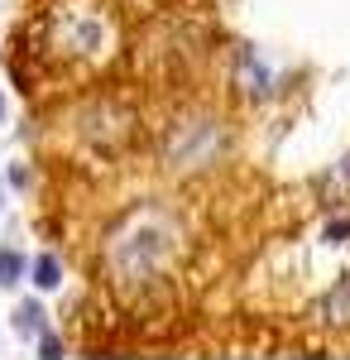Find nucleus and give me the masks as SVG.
<instances>
[{
    "label": "nucleus",
    "mask_w": 350,
    "mask_h": 360,
    "mask_svg": "<svg viewBox=\"0 0 350 360\" xmlns=\"http://www.w3.org/2000/svg\"><path fill=\"white\" fill-rule=\"evenodd\" d=\"M322 317L326 322H350V274H346V288H331V298L322 303Z\"/></svg>",
    "instance_id": "3"
},
{
    "label": "nucleus",
    "mask_w": 350,
    "mask_h": 360,
    "mask_svg": "<svg viewBox=\"0 0 350 360\" xmlns=\"http://www.w3.org/2000/svg\"><path fill=\"white\" fill-rule=\"evenodd\" d=\"M0 115H5V101H0Z\"/></svg>",
    "instance_id": "10"
},
{
    "label": "nucleus",
    "mask_w": 350,
    "mask_h": 360,
    "mask_svg": "<svg viewBox=\"0 0 350 360\" xmlns=\"http://www.w3.org/2000/svg\"><path fill=\"white\" fill-rule=\"evenodd\" d=\"M48 34L53 49L63 58H82V53H101L106 49V20L91 5H63L48 15Z\"/></svg>",
    "instance_id": "2"
},
{
    "label": "nucleus",
    "mask_w": 350,
    "mask_h": 360,
    "mask_svg": "<svg viewBox=\"0 0 350 360\" xmlns=\"http://www.w3.org/2000/svg\"><path fill=\"white\" fill-rule=\"evenodd\" d=\"M173 231L159 221V217H139L120 240L110 250V259H115V274L120 283L130 288V283H149V278H159L168 269V259H173Z\"/></svg>",
    "instance_id": "1"
},
{
    "label": "nucleus",
    "mask_w": 350,
    "mask_h": 360,
    "mask_svg": "<svg viewBox=\"0 0 350 360\" xmlns=\"http://www.w3.org/2000/svg\"><path fill=\"white\" fill-rule=\"evenodd\" d=\"M15 327H20L25 336L44 332V307L34 303V298H29V303H20V307H15Z\"/></svg>",
    "instance_id": "6"
},
{
    "label": "nucleus",
    "mask_w": 350,
    "mask_h": 360,
    "mask_svg": "<svg viewBox=\"0 0 350 360\" xmlns=\"http://www.w3.org/2000/svg\"><path fill=\"white\" fill-rule=\"evenodd\" d=\"M44 356H48V360H58V356H63V346H58L53 336H44Z\"/></svg>",
    "instance_id": "9"
},
{
    "label": "nucleus",
    "mask_w": 350,
    "mask_h": 360,
    "mask_svg": "<svg viewBox=\"0 0 350 360\" xmlns=\"http://www.w3.org/2000/svg\"><path fill=\"white\" fill-rule=\"evenodd\" d=\"M25 274V255L20 250H0V288H15Z\"/></svg>",
    "instance_id": "4"
},
{
    "label": "nucleus",
    "mask_w": 350,
    "mask_h": 360,
    "mask_svg": "<svg viewBox=\"0 0 350 360\" xmlns=\"http://www.w3.org/2000/svg\"><path fill=\"white\" fill-rule=\"evenodd\" d=\"M34 283H39L44 293L63 283V269H58V259H53V255H39V259H34Z\"/></svg>",
    "instance_id": "5"
},
{
    "label": "nucleus",
    "mask_w": 350,
    "mask_h": 360,
    "mask_svg": "<svg viewBox=\"0 0 350 360\" xmlns=\"http://www.w3.org/2000/svg\"><path fill=\"white\" fill-rule=\"evenodd\" d=\"M326 188H341V193L350 188V154H346V159H341L336 168H331V178H326Z\"/></svg>",
    "instance_id": "7"
},
{
    "label": "nucleus",
    "mask_w": 350,
    "mask_h": 360,
    "mask_svg": "<svg viewBox=\"0 0 350 360\" xmlns=\"http://www.w3.org/2000/svg\"><path fill=\"white\" fill-rule=\"evenodd\" d=\"M350 236V221H331L326 226V240H346Z\"/></svg>",
    "instance_id": "8"
}]
</instances>
